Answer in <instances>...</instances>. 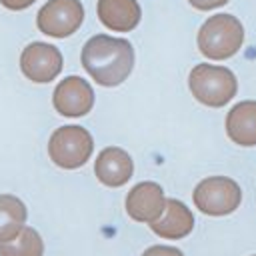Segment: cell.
<instances>
[{"label": "cell", "mask_w": 256, "mask_h": 256, "mask_svg": "<svg viewBox=\"0 0 256 256\" xmlns=\"http://www.w3.org/2000/svg\"><path fill=\"white\" fill-rule=\"evenodd\" d=\"M82 66L96 84L118 86L134 68V48L124 38L96 34L82 48Z\"/></svg>", "instance_id": "cell-1"}, {"label": "cell", "mask_w": 256, "mask_h": 256, "mask_svg": "<svg viewBox=\"0 0 256 256\" xmlns=\"http://www.w3.org/2000/svg\"><path fill=\"white\" fill-rule=\"evenodd\" d=\"M198 50L210 60L234 56L244 42V26L232 14H214L198 30Z\"/></svg>", "instance_id": "cell-2"}, {"label": "cell", "mask_w": 256, "mask_h": 256, "mask_svg": "<svg viewBox=\"0 0 256 256\" xmlns=\"http://www.w3.org/2000/svg\"><path fill=\"white\" fill-rule=\"evenodd\" d=\"M188 86L192 96L210 108H220L228 104L238 90L234 72L226 66H214V64L194 66L188 76Z\"/></svg>", "instance_id": "cell-3"}, {"label": "cell", "mask_w": 256, "mask_h": 256, "mask_svg": "<svg viewBox=\"0 0 256 256\" xmlns=\"http://www.w3.org/2000/svg\"><path fill=\"white\" fill-rule=\"evenodd\" d=\"M94 150V140L90 132L82 126H62L56 128L48 140V156L50 160L66 170H74L84 166Z\"/></svg>", "instance_id": "cell-4"}, {"label": "cell", "mask_w": 256, "mask_h": 256, "mask_svg": "<svg viewBox=\"0 0 256 256\" xmlns=\"http://www.w3.org/2000/svg\"><path fill=\"white\" fill-rule=\"evenodd\" d=\"M242 202L240 186L226 176L204 178L194 188V204L200 212L208 216H226L232 214Z\"/></svg>", "instance_id": "cell-5"}, {"label": "cell", "mask_w": 256, "mask_h": 256, "mask_svg": "<svg viewBox=\"0 0 256 256\" xmlns=\"http://www.w3.org/2000/svg\"><path fill=\"white\" fill-rule=\"evenodd\" d=\"M84 22V6L80 0H48L36 14V26L52 38L74 34Z\"/></svg>", "instance_id": "cell-6"}, {"label": "cell", "mask_w": 256, "mask_h": 256, "mask_svg": "<svg viewBox=\"0 0 256 256\" xmlns=\"http://www.w3.org/2000/svg\"><path fill=\"white\" fill-rule=\"evenodd\" d=\"M20 70L32 82H50L62 70V54L52 44L32 42L20 54Z\"/></svg>", "instance_id": "cell-7"}, {"label": "cell", "mask_w": 256, "mask_h": 256, "mask_svg": "<svg viewBox=\"0 0 256 256\" xmlns=\"http://www.w3.org/2000/svg\"><path fill=\"white\" fill-rule=\"evenodd\" d=\"M52 104L58 114L78 118L92 110L94 106V90L80 76H66L58 82L52 94Z\"/></svg>", "instance_id": "cell-8"}, {"label": "cell", "mask_w": 256, "mask_h": 256, "mask_svg": "<svg viewBox=\"0 0 256 256\" xmlns=\"http://www.w3.org/2000/svg\"><path fill=\"white\" fill-rule=\"evenodd\" d=\"M166 210L164 190L156 182H140L126 196V212L136 222L152 224Z\"/></svg>", "instance_id": "cell-9"}, {"label": "cell", "mask_w": 256, "mask_h": 256, "mask_svg": "<svg viewBox=\"0 0 256 256\" xmlns=\"http://www.w3.org/2000/svg\"><path fill=\"white\" fill-rule=\"evenodd\" d=\"M134 172V162L130 158V154L118 146H108L104 148L94 162V174L96 178L112 188L124 186Z\"/></svg>", "instance_id": "cell-10"}, {"label": "cell", "mask_w": 256, "mask_h": 256, "mask_svg": "<svg viewBox=\"0 0 256 256\" xmlns=\"http://www.w3.org/2000/svg\"><path fill=\"white\" fill-rule=\"evenodd\" d=\"M152 232L158 234L160 238H166V240H178V238H184L192 232L194 228V216L190 212V208L176 200V198H166V210L164 214L150 224Z\"/></svg>", "instance_id": "cell-11"}, {"label": "cell", "mask_w": 256, "mask_h": 256, "mask_svg": "<svg viewBox=\"0 0 256 256\" xmlns=\"http://www.w3.org/2000/svg\"><path fill=\"white\" fill-rule=\"evenodd\" d=\"M98 18L112 32H130L138 26L142 10L136 0H98Z\"/></svg>", "instance_id": "cell-12"}, {"label": "cell", "mask_w": 256, "mask_h": 256, "mask_svg": "<svg viewBox=\"0 0 256 256\" xmlns=\"http://www.w3.org/2000/svg\"><path fill=\"white\" fill-rule=\"evenodd\" d=\"M226 134L238 146H256V100L232 106L226 116Z\"/></svg>", "instance_id": "cell-13"}, {"label": "cell", "mask_w": 256, "mask_h": 256, "mask_svg": "<svg viewBox=\"0 0 256 256\" xmlns=\"http://www.w3.org/2000/svg\"><path fill=\"white\" fill-rule=\"evenodd\" d=\"M26 206L12 194H0V242L12 240L26 222Z\"/></svg>", "instance_id": "cell-14"}, {"label": "cell", "mask_w": 256, "mask_h": 256, "mask_svg": "<svg viewBox=\"0 0 256 256\" xmlns=\"http://www.w3.org/2000/svg\"><path fill=\"white\" fill-rule=\"evenodd\" d=\"M44 254V242L40 234L24 226L12 240L0 242V256H42Z\"/></svg>", "instance_id": "cell-15"}, {"label": "cell", "mask_w": 256, "mask_h": 256, "mask_svg": "<svg viewBox=\"0 0 256 256\" xmlns=\"http://www.w3.org/2000/svg\"><path fill=\"white\" fill-rule=\"evenodd\" d=\"M142 256H184V254L174 246H150L148 250H144Z\"/></svg>", "instance_id": "cell-16"}, {"label": "cell", "mask_w": 256, "mask_h": 256, "mask_svg": "<svg viewBox=\"0 0 256 256\" xmlns=\"http://www.w3.org/2000/svg\"><path fill=\"white\" fill-rule=\"evenodd\" d=\"M190 6H194L196 10H212L218 6H224L228 0H188Z\"/></svg>", "instance_id": "cell-17"}, {"label": "cell", "mask_w": 256, "mask_h": 256, "mask_svg": "<svg viewBox=\"0 0 256 256\" xmlns=\"http://www.w3.org/2000/svg\"><path fill=\"white\" fill-rule=\"evenodd\" d=\"M36 0H0V4L8 10H24L28 6H32Z\"/></svg>", "instance_id": "cell-18"}, {"label": "cell", "mask_w": 256, "mask_h": 256, "mask_svg": "<svg viewBox=\"0 0 256 256\" xmlns=\"http://www.w3.org/2000/svg\"><path fill=\"white\" fill-rule=\"evenodd\" d=\"M254 256H256V254H254Z\"/></svg>", "instance_id": "cell-19"}]
</instances>
